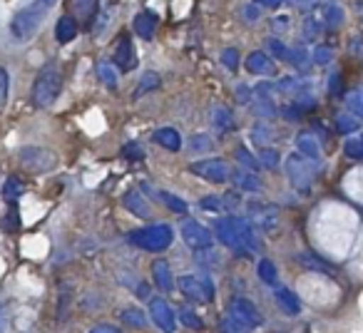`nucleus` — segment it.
Masks as SVG:
<instances>
[{"instance_id":"1","label":"nucleus","mask_w":363,"mask_h":333,"mask_svg":"<svg viewBox=\"0 0 363 333\" xmlns=\"http://www.w3.org/2000/svg\"><path fill=\"white\" fill-rule=\"evenodd\" d=\"M214 232H217L219 242L227 249H232V252L254 254L259 249V237H257V232H254L252 222H247V219H239V217L219 219Z\"/></svg>"},{"instance_id":"2","label":"nucleus","mask_w":363,"mask_h":333,"mask_svg":"<svg viewBox=\"0 0 363 333\" xmlns=\"http://www.w3.org/2000/svg\"><path fill=\"white\" fill-rule=\"evenodd\" d=\"M62 90V72L57 65L48 62L40 72H38L35 82H33V92H30V100L35 107H50L52 102L60 97Z\"/></svg>"},{"instance_id":"3","label":"nucleus","mask_w":363,"mask_h":333,"mask_svg":"<svg viewBox=\"0 0 363 333\" xmlns=\"http://www.w3.org/2000/svg\"><path fill=\"white\" fill-rule=\"evenodd\" d=\"M127 242L137 249H145V252H164L174 242V232H172L169 224H152V227H142L135 232L127 234Z\"/></svg>"},{"instance_id":"4","label":"nucleus","mask_w":363,"mask_h":333,"mask_svg":"<svg viewBox=\"0 0 363 333\" xmlns=\"http://www.w3.org/2000/svg\"><path fill=\"white\" fill-rule=\"evenodd\" d=\"M286 177L291 182L294 189L306 194L311 189V182H313V166H311V159L301 154H289L286 157Z\"/></svg>"},{"instance_id":"5","label":"nucleus","mask_w":363,"mask_h":333,"mask_svg":"<svg viewBox=\"0 0 363 333\" xmlns=\"http://www.w3.org/2000/svg\"><path fill=\"white\" fill-rule=\"evenodd\" d=\"M179 281V291L184 293V298L192 303H212L214 301V283L207 276H182Z\"/></svg>"},{"instance_id":"6","label":"nucleus","mask_w":363,"mask_h":333,"mask_svg":"<svg viewBox=\"0 0 363 333\" xmlns=\"http://www.w3.org/2000/svg\"><path fill=\"white\" fill-rule=\"evenodd\" d=\"M43 16H45V11H43L40 6L23 8V11L18 13L16 18H13V23H11V33L18 38V40H30V38L38 33V28H40Z\"/></svg>"},{"instance_id":"7","label":"nucleus","mask_w":363,"mask_h":333,"mask_svg":"<svg viewBox=\"0 0 363 333\" xmlns=\"http://www.w3.org/2000/svg\"><path fill=\"white\" fill-rule=\"evenodd\" d=\"M227 316L232 318V321H237L239 326H244L247 331H254V328H259L264 323V318H262V313H259V308L254 306V303L249 301V298H232Z\"/></svg>"},{"instance_id":"8","label":"nucleus","mask_w":363,"mask_h":333,"mask_svg":"<svg viewBox=\"0 0 363 333\" xmlns=\"http://www.w3.org/2000/svg\"><path fill=\"white\" fill-rule=\"evenodd\" d=\"M189 172L207 179V182H212V184H224L229 177L227 164H224V159H219V157H209V159L194 162V164L189 166Z\"/></svg>"},{"instance_id":"9","label":"nucleus","mask_w":363,"mask_h":333,"mask_svg":"<svg viewBox=\"0 0 363 333\" xmlns=\"http://www.w3.org/2000/svg\"><path fill=\"white\" fill-rule=\"evenodd\" d=\"M182 239L194 252H204V249L212 247V232L204 224L194 222V219H184L182 222Z\"/></svg>"},{"instance_id":"10","label":"nucleus","mask_w":363,"mask_h":333,"mask_svg":"<svg viewBox=\"0 0 363 333\" xmlns=\"http://www.w3.org/2000/svg\"><path fill=\"white\" fill-rule=\"evenodd\" d=\"M150 316L162 333H174L177 331V313H174V308L169 306L167 298H152L150 301Z\"/></svg>"},{"instance_id":"11","label":"nucleus","mask_w":363,"mask_h":333,"mask_svg":"<svg viewBox=\"0 0 363 333\" xmlns=\"http://www.w3.org/2000/svg\"><path fill=\"white\" fill-rule=\"evenodd\" d=\"M21 162L30 169V172H48L55 166V154L40 147H26L21 149Z\"/></svg>"},{"instance_id":"12","label":"nucleus","mask_w":363,"mask_h":333,"mask_svg":"<svg viewBox=\"0 0 363 333\" xmlns=\"http://www.w3.org/2000/svg\"><path fill=\"white\" fill-rule=\"evenodd\" d=\"M112 65H115L117 70H122V72L135 70V65H137L135 45H132L130 35H125V33H122V35L117 38L115 52H112Z\"/></svg>"},{"instance_id":"13","label":"nucleus","mask_w":363,"mask_h":333,"mask_svg":"<svg viewBox=\"0 0 363 333\" xmlns=\"http://www.w3.org/2000/svg\"><path fill=\"white\" fill-rule=\"evenodd\" d=\"M249 219L267 232H274L279 224V209L272 207V204H249Z\"/></svg>"},{"instance_id":"14","label":"nucleus","mask_w":363,"mask_h":333,"mask_svg":"<svg viewBox=\"0 0 363 333\" xmlns=\"http://www.w3.org/2000/svg\"><path fill=\"white\" fill-rule=\"evenodd\" d=\"M247 70L252 72V75H262V77H272L274 72H277V62H274L272 55H267V52L262 50H254L247 55Z\"/></svg>"},{"instance_id":"15","label":"nucleus","mask_w":363,"mask_h":333,"mask_svg":"<svg viewBox=\"0 0 363 333\" xmlns=\"http://www.w3.org/2000/svg\"><path fill=\"white\" fill-rule=\"evenodd\" d=\"M274 301H277V306L281 308L286 316H296V313L301 311V301H298V296L286 286L274 288Z\"/></svg>"},{"instance_id":"16","label":"nucleus","mask_w":363,"mask_h":333,"mask_svg":"<svg viewBox=\"0 0 363 333\" xmlns=\"http://www.w3.org/2000/svg\"><path fill=\"white\" fill-rule=\"evenodd\" d=\"M152 281L164 293H169L172 288H174V276H172V269L164 259H157V261L152 264Z\"/></svg>"},{"instance_id":"17","label":"nucleus","mask_w":363,"mask_h":333,"mask_svg":"<svg viewBox=\"0 0 363 333\" xmlns=\"http://www.w3.org/2000/svg\"><path fill=\"white\" fill-rule=\"evenodd\" d=\"M135 33L142 38V40H152L157 33V16L150 11H142L140 16L135 18Z\"/></svg>"},{"instance_id":"18","label":"nucleus","mask_w":363,"mask_h":333,"mask_svg":"<svg viewBox=\"0 0 363 333\" xmlns=\"http://www.w3.org/2000/svg\"><path fill=\"white\" fill-rule=\"evenodd\" d=\"M125 207H127V212H132L135 217H140V219H150V214H152V209H150V204L145 202V197H142L137 189H132V192H127L125 194Z\"/></svg>"},{"instance_id":"19","label":"nucleus","mask_w":363,"mask_h":333,"mask_svg":"<svg viewBox=\"0 0 363 333\" xmlns=\"http://www.w3.org/2000/svg\"><path fill=\"white\" fill-rule=\"evenodd\" d=\"M152 140H155L160 147H164V149H169V152H179L182 149V137H179V132H177L174 127H162V130H157L155 135H152Z\"/></svg>"},{"instance_id":"20","label":"nucleus","mask_w":363,"mask_h":333,"mask_svg":"<svg viewBox=\"0 0 363 333\" xmlns=\"http://www.w3.org/2000/svg\"><path fill=\"white\" fill-rule=\"evenodd\" d=\"M75 38H77V21L72 16H62L55 26V40L67 45V43H72Z\"/></svg>"},{"instance_id":"21","label":"nucleus","mask_w":363,"mask_h":333,"mask_svg":"<svg viewBox=\"0 0 363 333\" xmlns=\"http://www.w3.org/2000/svg\"><path fill=\"white\" fill-rule=\"evenodd\" d=\"M296 147H298V152H301V157H306V159H311V162L318 159V142L311 132H298Z\"/></svg>"},{"instance_id":"22","label":"nucleus","mask_w":363,"mask_h":333,"mask_svg":"<svg viewBox=\"0 0 363 333\" xmlns=\"http://www.w3.org/2000/svg\"><path fill=\"white\" fill-rule=\"evenodd\" d=\"M23 192H26V184L18 177H8V182L3 184V202H6L8 207H13V204L23 197Z\"/></svg>"},{"instance_id":"23","label":"nucleus","mask_w":363,"mask_h":333,"mask_svg":"<svg viewBox=\"0 0 363 333\" xmlns=\"http://www.w3.org/2000/svg\"><path fill=\"white\" fill-rule=\"evenodd\" d=\"M97 77H100V82L105 87H110V90H117V67L112 65V62H107V60L97 62Z\"/></svg>"},{"instance_id":"24","label":"nucleus","mask_w":363,"mask_h":333,"mask_svg":"<svg viewBox=\"0 0 363 333\" xmlns=\"http://www.w3.org/2000/svg\"><path fill=\"white\" fill-rule=\"evenodd\" d=\"M234 182H237V187L244 189V192H259V189H262V182H259L257 174H254V172H244V169L234 172Z\"/></svg>"},{"instance_id":"25","label":"nucleus","mask_w":363,"mask_h":333,"mask_svg":"<svg viewBox=\"0 0 363 333\" xmlns=\"http://www.w3.org/2000/svg\"><path fill=\"white\" fill-rule=\"evenodd\" d=\"M346 107L353 112L356 117H361L363 120V85H358V87H353V90H348L346 92Z\"/></svg>"},{"instance_id":"26","label":"nucleus","mask_w":363,"mask_h":333,"mask_svg":"<svg viewBox=\"0 0 363 333\" xmlns=\"http://www.w3.org/2000/svg\"><path fill=\"white\" fill-rule=\"evenodd\" d=\"M259 278L272 288L279 286V273H277L274 261H269V259H262V261H259Z\"/></svg>"},{"instance_id":"27","label":"nucleus","mask_w":363,"mask_h":333,"mask_svg":"<svg viewBox=\"0 0 363 333\" xmlns=\"http://www.w3.org/2000/svg\"><path fill=\"white\" fill-rule=\"evenodd\" d=\"M72 8L82 23H90L97 13V0H72Z\"/></svg>"},{"instance_id":"28","label":"nucleus","mask_w":363,"mask_h":333,"mask_svg":"<svg viewBox=\"0 0 363 333\" xmlns=\"http://www.w3.org/2000/svg\"><path fill=\"white\" fill-rule=\"evenodd\" d=\"M212 122L219 132H229L234 127V115L227 110V107H217V110L212 112Z\"/></svg>"},{"instance_id":"29","label":"nucleus","mask_w":363,"mask_h":333,"mask_svg":"<svg viewBox=\"0 0 363 333\" xmlns=\"http://www.w3.org/2000/svg\"><path fill=\"white\" fill-rule=\"evenodd\" d=\"M120 318H122V321H125L130 328H145V326H147V316L140 311V308H135V306L125 308V311L120 313Z\"/></svg>"},{"instance_id":"30","label":"nucleus","mask_w":363,"mask_h":333,"mask_svg":"<svg viewBox=\"0 0 363 333\" xmlns=\"http://www.w3.org/2000/svg\"><path fill=\"white\" fill-rule=\"evenodd\" d=\"M343 154L353 162H363V135L346 140V145H343Z\"/></svg>"},{"instance_id":"31","label":"nucleus","mask_w":363,"mask_h":333,"mask_svg":"<svg viewBox=\"0 0 363 333\" xmlns=\"http://www.w3.org/2000/svg\"><path fill=\"white\" fill-rule=\"evenodd\" d=\"M177 321H182V326H184V328H192V331H202V328H204L202 318H199L197 313L192 311V308H182L179 318H177Z\"/></svg>"},{"instance_id":"32","label":"nucleus","mask_w":363,"mask_h":333,"mask_svg":"<svg viewBox=\"0 0 363 333\" xmlns=\"http://www.w3.org/2000/svg\"><path fill=\"white\" fill-rule=\"evenodd\" d=\"M160 82H162V77L157 75V72H145V75H142V80H140V87H137V92H135V97H142L145 92L157 90V87H160Z\"/></svg>"},{"instance_id":"33","label":"nucleus","mask_w":363,"mask_h":333,"mask_svg":"<svg viewBox=\"0 0 363 333\" xmlns=\"http://www.w3.org/2000/svg\"><path fill=\"white\" fill-rule=\"evenodd\" d=\"M234 157H237L239 164H242V169H247V172H257L259 169V162L254 159V154L247 149V147H239V149L234 152Z\"/></svg>"},{"instance_id":"34","label":"nucleus","mask_w":363,"mask_h":333,"mask_svg":"<svg viewBox=\"0 0 363 333\" xmlns=\"http://www.w3.org/2000/svg\"><path fill=\"white\" fill-rule=\"evenodd\" d=\"M336 130L341 132V135H353V132L358 130L356 117H353V115H346V112L336 115Z\"/></svg>"},{"instance_id":"35","label":"nucleus","mask_w":363,"mask_h":333,"mask_svg":"<svg viewBox=\"0 0 363 333\" xmlns=\"http://www.w3.org/2000/svg\"><path fill=\"white\" fill-rule=\"evenodd\" d=\"M252 140L257 142V145H262V147H267L269 142L274 140V130L267 125V122H262V125H257L252 130Z\"/></svg>"},{"instance_id":"36","label":"nucleus","mask_w":363,"mask_h":333,"mask_svg":"<svg viewBox=\"0 0 363 333\" xmlns=\"http://www.w3.org/2000/svg\"><path fill=\"white\" fill-rule=\"evenodd\" d=\"M252 110H254V115L257 117H267V120H274L277 117V107H274V102L272 100H257L252 105Z\"/></svg>"},{"instance_id":"37","label":"nucleus","mask_w":363,"mask_h":333,"mask_svg":"<svg viewBox=\"0 0 363 333\" xmlns=\"http://www.w3.org/2000/svg\"><path fill=\"white\" fill-rule=\"evenodd\" d=\"M259 162H262L267 169H277L279 162H281V154H279L274 147H262V154H259Z\"/></svg>"},{"instance_id":"38","label":"nucleus","mask_w":363,"mask_h":333,"mask_svg":"<svg viewBox=\"0 0 363 333\" xmlns=\"http://www.w3.org/2000/svg\"><path fill=\"white\" fill-rule=\"evenodd\" d=\"M323 21H326L328 28H336L343 23V11L341 6H336V3H331V6H326V13H323Z\"/></svg>"},{"instance_id":"39","label":"nucleus","mask_w":363,"mask_h":333,"mask_svg":"<svg viewBox=\"0 0 363 333\" xmlns=\"http://www.w3.org/2000/svg\"><path fill=\"white\" fill-rule=\"evenodd\" d=\"M0 227L6 229V232H18L21 229V214H18L16 204H13L11 209H8V214L3 217V222H0Z\"/></svg>"},{"instance_id":"40","label":"nucleus","mask_w":363,"mask_h":333,"mask_svg":"<svg viewBox=\"0 0 363 333\" xmlns=\"http://www.w3.org/2000/svg\"><path fill=\"white\" fill-rule=\"evenodd\" d=\"M122 157H125L127 162H142V157H145V149H142L140 142H127V145L122 147Z\"/></svg>"},{"instance_id":"41","label":"nucleus","mask_w":363,"mask_h":333,"mask_svg":"<svg viewBox=\"0 0 363 333\" xmlns=\"http://www.w3.org/2000/svg\"><path fill=\"white\" fill-rule=\"evenodd\" d=\"M162 202H164L174 214H184V212H187V202H182V199L177 197V194H172V192H162Z\"/></svg>"},{"instance_id":"42","label":"nucleus","mask_w":363,"mask_h":333,"mask_svg":"<svg viewBox=\"0 0 363 333\" xmlns=\"http://www.w3.org/2000/svg\"><path fill=\"white\" fill-rule=\"evenodd\" d=\"M286 60H289V62H294L296 67H306L311 57H308L306 47H294V50H289V52H286Z\"/></svg>"},{"instance_id":"43","label":"nucleus","mask_w":363,"mask_h":333,"mask_svg":"<svg viewBox=\"0 0 363 333\" xmlns=\"http://www.w3.org/2000/svg\"><path fill=\"white\" fill-rule=\"evenodd\" d=\"M239 62H242V57H239L237 47H227V50L222 52V65L227 67V70H237Z\"/></svg>"},{"instance_id":"44","label":"nucleus","mask_w":363,"mask_h":333,"mask_svg":"<svg viewBox=\"0 0 363 333\" xmlns=\"http://www.w3.org/2000/svg\"><path fill=\"white\" fill-rule=\"evenodd\" d=\"M311 60L316 62V65H328V62L333 60V50H331V47H326V45H318L316 50H313Z\"/></svg>"},{"instance_id":"45","label":"nucleus","mask_w":363,"mask_h":333,"mask_svg":"<svg viewBox=\"0 0 363 333\" xmlns=\"http://www.w3.org/2000/svg\"><path fill=\"white\" fill-rule=\"evenodd\" d=\"M8 90H11V77H8L6 67H0V110H3L8 102Z\"/></svg>"},{"instance_id":"46","label":"nucleus","mask_w":363,"mask_h":333,"mask_svg":"<svg viewBox=\"0 0 363 333\" xmlns=\"http://www.w3.org/2000/svg\"><path fill=\"white\" fill-rule=\"evenodd\" d=\"M267 47H269V52H272L274 57H279V60H286L289 47L284 45L281 40H277V38H269V40H267Z\"/></svg>"},{"instance_id":"47","label":"nucleus","mask_w":363,"mask_h":333,"mask_svg":"<svg viewBox=\"0 0 363 333\" xmlns=\"http://www.w3.org/2000/svg\"><path fill=\"white\" fill-rule=\"evenodd\" d=\"M219 333H249L244 326H239L237 321H232L229 316L222 318V323H219Z\"/></svg>"},{"instance_id":"48","label":"nucleus","mask_w":363,"mask_h":333,"mask_svg":"<svg viewBox=\"0 0 363 333\" xmlns=\"http://www.w3.org/2000/svg\"><path fill=\"white\" fill-rule=\"evenodd\" d=\"M199 207H202L204 212H219V209H224V202L219 197H212V194H209V197L199 199Z\"/></svg>"},{"instance_id":"49","label":"nucleus","mask_w":363,"mask_h":333,"mask_svg":"<svg viewBox=\"0 0 363 333\" xmlns=\"http://www.w3.org/2000/svg\"><path fill=\"white\" fill-rule=\"evenodd\" d=\"M212 147V140H209L207 135H194L192 140H189V149L192 152H204Z\"/></svg>"},{"instance_id":"50","label":"nucleus","mask_w":363,"mask_h":333,"mask_svg":"<svg viewBox=\"0 0 363 333\" xmlns=\"http://www.w3.org/2000/svg\"><path fill=\"white\" fill-rule=\"evenodd\" d=\"M303 266H308V269H316V271H321V273H326V271H331V266H328V264H323L321 259H316V256H306V254H303Z\"/></svg>"},{"instance_id":"51","label":"nucleus","mask_w":363,"mask_h":333,"mask_svg":"<svg viewBox=\"0 0 363 333\" xmlns=\"http://www.w3.org/2000/svg\"><path fill=\"white\" fill-rule=\"evenodd\" d=\"M289 6L298 8V11H311V8H316L318 0H286Z\"/></svg>"},{"instance_id":"52","label":"nucleus","mask_w":363,"mask_h":333,"mask_svg":"<svg viewBox=\"0 0 363 333\" xmlns=\"http://www.w3.org/2000/svg\"><path fill=\"white\" fill-rule=\"evenodd\" d=\"M244 18H247L249 23L259 21V6L257 3H247V8H244Z\"/></svg>"},{"instance_id":"53","label":"nucleus","mask_w":363,"mask_h":333,"mask_svg":"<svg viewBox=\"0 0 363 333\" xmlns=\"http://www.w3.org/2000/svg\"><path fill=\"white\" fill-rule=\"evenodd\" d=\"M328 90H331V95H338V92H341V75H338V72H333V75H331Z\"/></svg>"},{"instance_id":"54","label":"nucleus","mask_w":363,"mask_h":333,"mask_svg":"<svg viewBox=\"0 0 363 333\" xmlns=\"http://www.w3.org/2000/svg\"><path fill=\"white\" fill-rule=\"evenodd\" d=\"M316 33H318L316 21H306V23H303V35H306V38H313Z\"/></svg>"},{"instance_id":"55","label":"nucleus","mask_w":363,"mask_h":333,"mask_svg":"<svg viewBox=\"0 0 363 333\" xmlns=\"http://www.w3.org/2000/svg\"><path fill=\"white\" fill-rule=\"evenodd\" d=\"M90 333H117V328L112 323H100V326L90 328Z\"/></svg>"},{"instance_id":"56","label":"nucleus","mask_w":363,"mask_h":333,"mask_svg":"<svg viewBox=\"0 0 363 333\" xmlns=\"http://www.w3.org/2000/svg\"><path fill=\"white\" fill-rule=\"evenodd\" d=\"M259 6H264V8H279V6H281V0H259Z\"/></svg>"},{"instance_id":"57","label":"nucleus","mask_w":363,"mask_h":333,"mask_svg":"<svg viewBox=\"0 0 363 333\" xmlns=\"http://www.w3.org/2000/svg\"><path fill=\"white\" fill-rule=\"evenodd\" d=\"M274 23H277V30H284V28H289V18H277V21H274Z\"/></svg>"},{"instance_id":"58","label":"nucleus","mask_w":363,"mask_h":333,"mask_svg":"<svg viewBox=\"0 0 363 333\" xmlns=\"http://www.w3.org/2000/svg\"><path fill=\"white\" fill-rule=\"evenodd\" d=\"M52 3H55V0H35V6H40L43 11H48V8H50Z\"/></svg>"},{"instance_id":"59","label":"nucleus","mask_w":363,"mask_h":333,"mask_svg":"<svg viewBox=\"0 0 363 333\" xmlns=\"http://www.w3.org/2000/svg\"><path fill=\"white\" fill-rule=\"evenodd\" d=\"M0 321H3V306H0Z\"/></svg>"}]
</instances>
